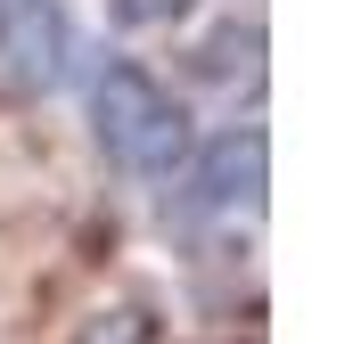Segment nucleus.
Masks as SVG:
<instances>
[{
    "label": "nucleus",
    "mask_w": 361,
    "mask_h": 344,
    "mask_svg": "<svg viewBox=\"0 0 361 344\" xmlns=\"http://www.w3.org/2000/svg\"><path fill=\"white\" fill-rule=\"evenodd\" d=\"M90 132H99L107 164L132 172V181H173L189 164V107L148 66H132V58L99 66V82H90Z\"/></svg>",
    "instance_id": "nucleus-1"
},
{
    "label": "nucleus",
    "mask_w": 361,
    "mask_h": 344,
    "mask_svg": "<svg viewBox=\"0 0 361 344\" xmlns=\"http://www.w3.org/2000/svg\"><path fill=\"white\" fill-rule=\"evenodd\" d=\"M263 172H271V139L255 123L222 132L205 156H189L173 172L180 181V205L205 213V222H238V213H263Z\"/></svg>",
    "instance_id": "nucleus-2"
},
{
    "label": "nucleus",
    "mask_w": 361,
    "mask_h": 344,
    "mask_svg": "<svg viewBox=\"0 0 361 344\" xmlns=\"http://www.w3.org/2000/svg\"><path fill=\"white\" fill-rule=\"evenodd\" d=\"M66 74V17L58 0H0V82L49 91Z\"/></svg>",
    "instance_id": "nucleus-3"
},
{
    "label": "nucleus",
    "mask_w": 361,
    "mask_h": 344,
    "mask_svg": "<svg viewBox=\"0 0 361 344\" xmlns=\"http://www.w3.org/2000/svg\"><path fill=\"white\" fill-rule=\"evenodd\" d=\"M255 58H263V25H222V33L197 49V66L214 74V82H230V74H247V82H255Z\"/></svg>",
    "instance_id": "nucleus-4"
},
{
    "label": "nucleus",
    "mask_w": 361,
    "mask_h": 344,
    "mask_svg": "<svg viewBox=\"0 0 361 344\" xmlns=\"http://www.w3.org/2000/svg\"><path fill=\"white\" fill-rule=\"evenodd\" d=\"M74 344H157V320H148V303H115V312H90Z\"/></svg>",
    "instance_id": "nucleus-5"
},
{
    "label": "nucleus",
    "mask_w": 361,
    "mask_h": 344,
    "mask_svg": "<svg viewBox=\"0 0 361 344\" xmlns=\"http://www.w3.org/2000/svg\"><path fill=\"white\" fill-rule=\"evenodd\" d=\"M115 8V25H132V33H148V25H180L197 0H107Z\"/></svg>",
    "instance_id": "nucleus-6"
}]
</instances>
